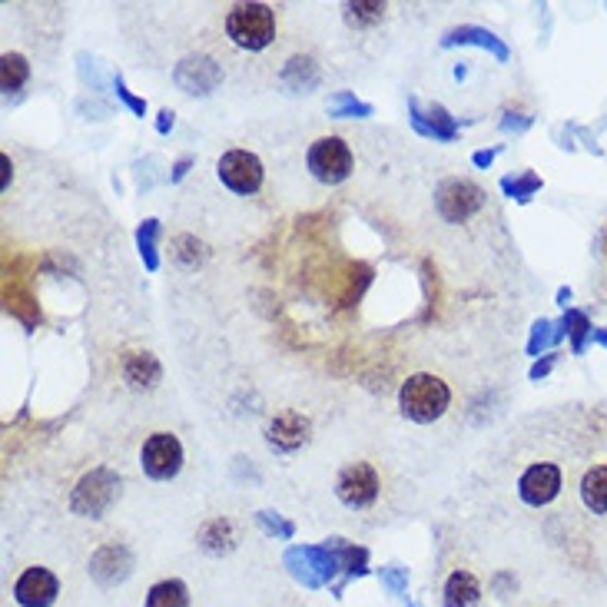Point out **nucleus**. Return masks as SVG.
I'll return each instance as SVG.
<instances>
[{"mask_svg": "<svg viewBox=\"0 0 607 607\" xmlns=\"http://www.w3.org/2000/svg\"><path fill=\"white\" fill-rule=\"evenodd\" d=\"M551 339H558V333H551V322H544V319H541V322L534 325V336H531V343H528V352H531V356H538V352H541V349H544Z\"/></svg>", "mask_w": 607, "mask_h": 607, "instance_id": "nucleus-28", "label": "nucleus"}, {"mask_svg": "<svg viewBox=\"0 0 607 607\" xmlns=\"http://www.w3.org/2000/svg\"><path fill=\"white\" fill-rule=\"evenodd\" d=\"M177 87L186 90V93H196V96H206L212 93L219 83H223V67L209 57H186L180 67H177Z\"/></svg>", "mask_w": 607, "mask_h": 607, "instance_id": "nucleus-13", "label": "nucleus"}, {"mask_svg": "<svg viewBox=\"0 0 607 607\" xmlns=\"http://www.w3.org/2000/svg\"><path fill=\"white\" fill-rule=\"evenodd\" d=\"M333 114L336 117H372V106L369 103H359V100H352L349 93H343V96H336V103H333Z\"/></svg>", "mask_w": 607, "mask_h": 607, "instance_id": "nucleus-27", "label": "nucleus"}, {"mask_svg": "<svg viewBox=\"0 0 607 607\" xmlns=\"http://www.w3.org/2000/svg\"><path fill=\"white\" fill-rule=\"evenodd\" d=\"M452 43H475V47L491 50L499 61H508V47H505L499 37H491L488 30H481V27H462V30H452V34L445 37V47H452Z\"/></svg>", "mask_w": 607, "mask_h": 607, "instance_id": "nucleus-21", "label": "nucleus"}, {"mask_svg": "<svg viewBox=\"0 0 607 607\" xmlns=\"http://www.w3.org/2000/svg\"><path fill=\"white\" fill-rule=\"evenodd\" d=\"M491 159H494V150H481V153H475V167H488Z\"/></svg>", "mask_w": 607, "mask_h": 607, "instance_id": "nucleus-33", "label": "nucleus"}, {"mask_svg": "<svg viewBox=\"0 0 607 607\" xmlns=\"http://www.w3.org/2000/svg\"><path fill=\"white\" fill-rule=\"evenodd\" d=\"M378 491H382V481H378V472L375 465L369 462H352L339 472L336 478V494L339 502L352 512H365L378 502Z\"/></svg>", "mask_w": 607, "mask_h": 607, "instance_id": "nucleus-6", "label": "nucleus"}, {"mask_svg": "<svg viewBox=\"0 0 607 607\" xmlns=\"http://www.w3.org/2000/svg\"><path fill=\"white\" fill-rule=\"evenodd\" d=\"M190 163H193V159H190V156H186V159H180V163H177V170H173V183H177V180H183V177H186V170H190Z\"/></svg>", "mask_w": 607, "mask_h": 607, "instance_id": "nucleus-34", "label": "nucleus"}, {"mask_svg": "<svg viewBox=\"0 0 607 607\" xmlns=\"http://www.w3.org/2000/svg\"><path fill=\"white\" fill-rule=\"evenodd\" d=\"M435 206L445 223H465L485 206V190L472 180L452 177L435 190Z\"/></svg>", "mask_w": 607, "mask_h": 607, "instance_id": "nucleus-5", "label": "nucleus"}, {"mask_svg": "<svg viewBox=\"0 0 607 607\" xmlns=\"http://www.w3.org/2000/svg\"><path fill=\"white\" fill-rule=\"evenodd\" d=\"M312 438V422L302 415V412H280L272 415L269 425H266V441L275 449V452H299L306 441Z\"/></svg>", "mask_w": 607, "mask_h": 607, "instance_id": "nucleus-11", "label": "nucleus"}, {"mask_svg": "<svg viewBox=\"0 0 607 607\" xmlns=\"http://www.w3.org/2000/svg\"><path fill=\"white\" fill-rule=\"evenodd\" d=\"M538 186H541V180H538L534 173H525V177H518V180H515V177H505V180H502V190H505L508 196H518V199H528Z\"/></svg>", "mask_w": 607, "mask_h": 607, "instance_id": "nucleus-26", "label": "nucleus"}, {"mask_svg": "<svg viewBox=\"0 0 607 607\" xmlns=\"http://www.w3.org/2000/svg\"><path fill=\"white\" fill-rule=\"evenodd\" d=\"M275 34H280V21L269 4H236L227 14V37L240 50H266L275 43Z\"/></svg>", "mask_w": 607, "mask_h": 607, "instance_id": "nucleus-2", "label": "nucleus"}, {"mask_svg": "<svg viewBox=\"0 0 607 607\" xmlns=\"http://www.w3.org/2000/svg\"><path fill=\"white\" fill-rule=\"evenodd\" d=\"M565 333L571 336V346H574V352L581 356V352H584V336H587V333H594V328H591V322H587V315H584V312L571 309V312H568V315L561 319L558 339H561Z\"/></svg>", "mask_w": 607, "mask_h": 607, "instance_id": "nucleus-24", "label": "nucleus"}, {"mask_svg": "<svg viewBox=\"0 0 607 607\" xmlns=\"http://www.w3.org/2000/svg\"><path fill=\"white\" fill-rule=\"evenodd\" d=\"M591 336H594V343H597V346H607V328H594Z\"/></svg>", "mask_w": 607, "mask_h": 607, "instance_id": "nucleus-35", "label": "nucleus"}, {"mask_svg": "<svg viewBox=\"0 0 607 607\" xmlns=\"http://www.w3.org/2000/svg\"><path fill=\"white\" fill-rule=\"evenodd\" d=\"M385 581H389V587H392V591H402L405 574H402V571H385Z\"/></svg>", "mask_w": 607, "mask_h": 607, "instance_id": "nucleus-32", "label": "nucleus"}, {"mask_svg": "<svg viewBox=\"0 0 607 607\" xmlns=\"http://www.w3.org/2000/svg\"><path fill=\"white\" fill-rule=\"evenodd\" d=\"M156 130H159V133H170V130H173V109H163Z\"/></svg>", "mask_w": 607, "mask_h": 607, "instance_id": "nucleus-30", "label": "nucleus"}, {"mask_svg": "<svg viewBox=\"0 0 607 607\" xmlns=\"http://www.w3.org/2000/svg\"><path fill=\"white\" fill-rule=\"evenodd\" d=\"M146 607H190V587L177 578L159 581L146 594Z\"/></svg>", "mask_w": 607, "mask_h": 607, "instance_id": "nucleus-20", "label": "nucleus"}, {"mask_svg": "<svg viewBox=\"0 0 607 607\" xmlns=\"http://www.w3.org/2000/svg\"><path fill=\"white\" fill-rule=\"evenodd\" d=\"M551 365H555V356H547L544 362H538V365L531 369V378H541V375H547V372H551Z\"/></svg>", "mask_w": 607, "mask_h": 607, "instance_id": "nucleus-31", "label": "nucleus"}, {"mask_svg": "<svg viewBox=\"0 0 607 607\" xmlns=\"http://www.w3.org/2000/svg\"><path fill=\"white\" fill-rule=\"evenodd\" d=\"M481 584L472 571H452L445 581V607H478Z\"/></svg>", "mask_w": 607, "mask_h": 607, "instance_id": "nucleus-17", "label": "nucleus"}, {"mask_svg": "<svg viewBox=\"0 0 607 607\" xmlns=\"http://www.w3.org/2000/svg\"><path fill=\"white\" fill-rule=\"evenodd\" d=\"M561 468L555 462H538L531 468H525V475L518 478V494L521 502L531 505V508H544L558 499L561 491Z\"/></svg>", "mask_w": 607, "mask_h": 607, "instance_id": "nucleus-9", "label": "nucleus"}, {"mask_svg": "<svg viewBox=\"0 0 607 607\" xmlns=\"http://www.w3.org/2000/svg\"><path fill=\"white\" fill-rule=\"evenodd\" d=\"M61 594V581L47 568H27L17 584H14V597L21 607H50Z\"/></svg>", "mask_w": 607, "mask_h": 607, "instance_id": "nucleus-12", "label": "nucleus"}, {"mask_svg": "<svg viewBox=\"0 0 607 607\" xmlns=\"http://www.w3.org/2000/svg\"><path fill=\"white\" fill-rule=\"evenodd\" d=\"M385 11H389V8H385L382 0H356V4H346V8H343L346 24L356 27V30H369V27L382 24Z\"/></svg>", "mask_w": 607, "mask_h": 607, "instance_id": "nucleus-22", "label": "nucleus"}, {"mask_svg": "<svg viewBox=\"0 0 607 607\" xmlns=\"http://www.w3.org/2000/svg\"><path fill=\"white\" fill-rule=\"evenodd\" d=\"M130 565H133V558H130V551L124 544H103L90 561V574L103 587H109V584H117L130 574Z\"/></svg>", "mask_w": 607, "mask_h": 607, "instance_id": "nucleus-15", "label": "nucleus"}, {"mask_svg": "<svg viewBox=\"0 0 607 607\" xmlns=\"http://www.w3.org/2000/svg\"><path fill=\"white\" fill-rule=\"evenodd\" d=\"M286 565L293 568V574L302 581V584H309V587H315V584H322V581H328L336 574V568H339V551L333 547H293L289 555H286Z\"/></svg>", "mask_w": 607, "mask_h": 607, "instance_id": "nucleus-10", "label": "nucleus"}, {"mask_svg": "<svg viewBox=\"0 0 607 607\" xmlns=\"http://www.w3.org/2000/svg\"><path fill=\"white\" fill-rule=\"evenodd\" d=\"M120 494V478L109 468H93L90 475H83L74 488L70 508L83 518H100L109 505L117 502Z\"/></svg>", "mask_w": 607, "mask_h": 607, "instance_id": "nucleus-4", "label": "nucleus"}, {"mask_svg": "<svg viewBox=\"0 0 607 607\" xmlns=\"http://www.w3.org/2000/svg\"><path fill=\"white\" fill-rule=\"evenodd\" d=\"M156 233H159V223H156V219H146V223L140 227V233H137L140 256H143V262H146V269H150V272H156V269H159V256H156Z\"/></svg>", "mask_w": 607, "mask_h": 607, "instance_id": "nucleus-25", "label": "nucleus"}, {"mask_svg": "<svg viewBox=\"0 0 607 607\" xmlns=\"http://www.w3.org/2000/svg\"><path fill=\"white\" fill-rule=\"evenodd\" d=\"M120 369H124V378L130 382V389H137V392L156 389L159 378H163V365L146 349H127L124 359H120Z\"/></svg>", "mask_w": 607, "mask_h": 607, "instance_id": "nucleus-14", "label": "nucleus"}, {"mask_svg": "<svg viewBox=\"0 0 607 607\" xmlns=\"http://www.w3.org/2000/svg\"><path fill=\"white\" fill-rule=\"evenodd\" d=\"M117 96H120V100H124V103H127V106L133 109L137 117H146V100L133 96V93H130V90L124 87V80H117Z\"/></svg>", "mask_w": 607, "mask_h": 607, "instance_id": "nucleus-29", "label": "nucleus"}, {"mask_svg": "<svg viewBox=\"0 0 607 607\" xmlns=\"http://www.w3.org/2000/svg\"><path fill=\"white\" fill-rule=\"evenodd\" d=\"M581 502L591 515H607V462L594 465L581 478Z\"/></svg>", "mask_w": 607, "mask_h": 607, "instance_id": "nucleus-16", "label": "nucleus"}, {"mask_svg": "<svg viewBox=\"0 0 607 607\" xmlns=\"http://www.w3.org/2000/svg\"><path fill=\"white\" fill-rule=\"evenodd\" d=\"M306 167L309 173L325 183V186H339L352 177L356 170V156L343 137H319L309 153H306Z\"/></svg>", "mask_w": 607, "mask_h": 607, "instance_id": "nucleus-3", "label": "nucleus"}, {"mask_svg": "<svg viewBox=\"0 0 607 607\" xmlns=\"http://www.w3.org/2000/svg\"><path fill=\"white\" fill-rule=\"evenodd\" d=\"M428 117H431V120H425V114L418 109V103L412 100V124H415V130H418V133L435 137V140H455V137H459L455 120H452V117H449L441 106H431V109H428Z\"/></svg>", "mask_w": 607, "mask_h": 607, "instance_id": "nucleus-18", "label": "nucleus"}, {"mask_svg": "<svg viewBox=\"0 0 607 607\" xmlns=\"http://www.w3.org/2000/svg\"><path fill=\"white\" fill-rule=\"evenodd\" d=\"M449 405H452V389L445 378H438L431 372H415L402 382L399 409L409 422L428 425V422L445 415Z\"/></svg>", "mask_w": 607, "mask_h": 607, "instance_id": "nucleus-1", "label": "nucleus"}, {"mask_svg": "<svg viewBox=\"0 0 607 607\" xmlns=\"http://www.w3.org/2000/svg\"><path fill=\"white\" fill-rule=\"evenodd\" d=\"M199 544H203L206 551H212V555H223V551H230V547L236 544V528H233V521H230V518H216V521L203 525Z\"/></svg>", "mask_w": 607, "mask_h": 607, "instance_id": "nucleus-19", "label": "nucleus"}, {"mask_svg": "<svg viewBox=\"0 0 607 607\" xmlns=\"http://www.w3.org/2000/svg\"><path fill=\"white\" fill-rule=\"evenodd\" d=\"M27 80H30L27 57H21V53H4V61H0V87H4V93H17Z\"/></svg>", "mask_w": 607, "mask_h": 607, "instance_id": "nucleus-23", "label": "nucleus"}, {"mask_svg": "<svg viewBox=\"0 0 607 607\" xmlns=\"http://www.w3.org/2000/svg\"><path fill=\"white\" fill-rule=\"evenodd\" d=\"M140 462H143V472L153 478V481H170L180 475L183 468V445L173 431H153L146 441H143V452H140Z\"/></svg>", "mask_w": 607, "mask_h": 607, "instance_id": "nucleus-7", "label": "nucleus"}, {"mask_svg": "<svg viewBox=\"0 0 607 607\" xmlns=\"http://www.w3.org/2000/svg\"><path fill=\"white\" fill-rule=\"evenodd\" d=\"M216 173H219V180H223V186L233 190L236 196H253L262 186V163L249 150L223 153L216 163Z\"/></svg>", "mask_w": 607, "mask_h": 607, "instance_id": "nucleus-8", "label": "nucleus"}]
</instances>
